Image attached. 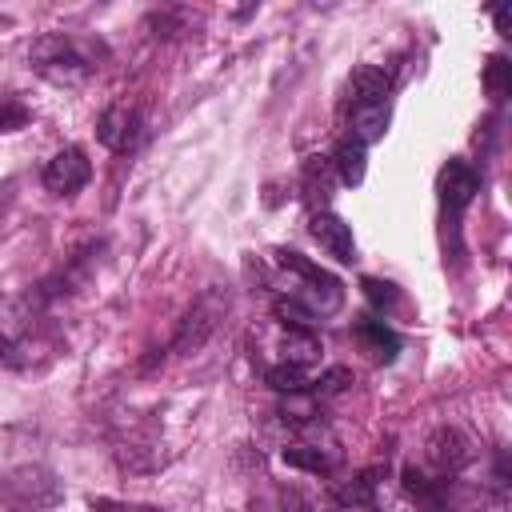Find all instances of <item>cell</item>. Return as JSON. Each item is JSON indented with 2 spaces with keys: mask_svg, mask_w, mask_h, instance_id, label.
<instances>
[{
  "mask_svg": "<svg viewBox=\"0 0 512 512\" xmlns=\"http://www.w3.org/2000/svg\"><path fill=\"white\" fill-rule=\"evenodd\" d=\"M28 64L52 84H84L96 72V52L64 32H44L32 40Z\"/></svg>",
  "mask_w": 512,
  "mask_h": 512,
  "instance_id": "obj_1",
  "label": "cell"
},
{
  "mask_svg": "<svg viewBox=\"0 0 512 512\" xmlns=\"http://www.w3.org/2000/svg\"><path fill=\"white\" fill-rule=\"evenodd\" d=\"M276 264H280L284 272H296V276L304 280V288L292 292V296H296L312 316H332V312L340 308L344 288H340V280H336L332 272H324L320 264H312L308 256H300V252H292V248H276Z\"/></svg>",
  "mask_w": 512,
  "mask_h": 512,
  "instance_id": "obj_2",
  "label": "cell"
},
{
  "mask_svg": "<svg viewBox=\"0 0 512 512\" xmlns=\"http://www.w3.org/2000/svg\"><path fill=\"white\" fill-rule=\"evenodd\" d=\"M0 496L12 504V508H32V512H44V508H56L64 500V488L60 480L40 468V464H24V468H12L4 480H0Z\"/></svg>",
  "mask_w": 512,
  "mask_h": 512,
  "instance_id": "obj_3",
  "label": "cell"
},
{
  "mask_svg": "<svg viewBox=\"0 0 512 512\" xmlns=\"http://www.w3.org/2000/svg\"><path fill=\"white\" fill-rule=\"evenodd\" d=\"M224 308H228V296H220L216 288L200 292V300L188 308V316H184V324H180L172 348H176V352H196V348H204V340L216 332Z\"/></svg>",
  "mask_w": 512,
  "mask_h": 512,
  "instance_id": "obj_4",
  "label": "cell"
},
{
  "mask_svg": "<svg viewBox=\"0 0 512 512\" xmlns=\"http://www.w3.org/2000/svg\"><path fill=\"white\" fill-rule=\"evenodd\" d=\"M140 132H144V116L132 104H108L96 120V140L108 152H120V156L140 144Z\"/></svg>",
  "mask_w": 512,
  "mask_h": 512,
  "instance_id": "obj_5",
  "label": "cell"
},
{
  "mask_svg": "<svg viewBox=\"0 0 512 512\" xmlns=\"http://www.w3.org/2000/svg\"><path fill=\"white\" fill-rule=\"evenodd\" d=\"M424 456H428V464H432L440 476H456L460 468H468V464H472L476 448H472V440H468L460 428L444 424V428H436V432L428 436Z\"/></svg>",
  "mask_w": 512,
  "mask_h": 512,
  "instance_id": "obj_6",
  "label": "cell"
},
{
  "mask_svg": "<svg viewBox=\"0 0 512 512\" xmlns=\"http://www.w3.org/2000/svg\"><path fill=\"white\" fill-rule=\"evenodd\" d=\"M88 176H92V164H88L84 148H76V144L60 148V152L44 164V188L56 192V196H72V192H80V188L88 184Z\"/></svg>",
  "mask_w": 512,
  "mask_h": 512,
  "instance_id": "obj_7",
  "label": "cell"
},
{
  "mask_svg": "<svg viewBox=\"0 0 512 512\" xmlns=\"http://www.w3.org/2000/svg\"><path fill=\"white\" fill-rule=\"evenodd\" d=\"M436 188H440L444 212H448V216H460V212L476 200V192H480V172H476L468 160H448V164L440 168V176H436Z\"/></svg>",
  "mask_w": 512,
  "mask_h": 512,
  "instance_id": "obj_8",
  "label": "cell"
},
{
  "mask_svg": "<svg viewBox=\"0 0 512 512\" xmlns=\"http://www.w3.org/2000/svg\"><path fill=\"white\" fill-rule=\"evenodd\" d=\"M308 232H312V240L328 252V256H336L340 264H352L356 260V240H352V224H344L336 212H312V220H308Z\"/></svg>",
  "mask_w": 512,
  "mask_h": 512,
  "instance_id": "obj_9",
  "label": "cell"
},
{
  "mask_svg": "<svg viewBox=\"0 0 512 512\" xmlns=\"http://www.w3.org/2000/svg\"><path fill=\"white\" fill-rule=\"evenodd\" d=\"M388 92H392V76H388L380 64H360V68H352V76H348V108H360V104H388Z\"/></svg>",
  "mask_w": 512,
  "mask_h": 512,
  "instance_id": "obj_10",
  "label": "cell"
},
{
  "mask_svg": "<svg viewBox=\"0 0 512 512\" xmlns=\"http://www.w3.org/2000/svg\"><path fill=\"white\" fill-rule=\"evenodd\" d=\"M352 336L360 340V348H364L376 364H388V360H396V352H400V336H396L384 320H376V316H356Z\"/></svg>",
  "mask_w": 512,
  "mask_h": 512,
  "instance_id": "obj_11",
  "label": "cell"
},
{
  "mask_svg": "<svg viewBox=\"0 0 512 512\" xmlns=\"http://www.w3.org/2000/svg\"><path fill=\"white\" fill-rule=\"evenodd\" d=\"M300 188H304L308 208H312V212H324L328 200H332V188H336L332 160H328V156H308V160H304V172H300Z\"/></svg>",
  "mask_w": 512,
  "mask_h": 512,
  "instance_id": "obj_12",
  "label": "cell"
},
{
  "mask_svg": "<svg viewBox=\"0 0 512 512\" xmlns=\"http://www.w3.org/2000/svg\"><path fill=\"white\" fill-rule=\"evenodd\" d=\"M388 120H392V108H388V104H360V108H348V128H352L348 140H356V144L368 148V144L384 140Z\"/></svg>",
  "mask_w": 512,
  "mask_h": 512,
  "instance_id": "obj_13",
  "label": "cell"
},
{
  "mask_svg": "<svg viewBox=\"0 0 512 512\" xmlns=\"http://www.w3.org/2000/svg\"><path fill=\"white\" fill-rule=\"evenodd\" d=\"M280 456H284L288 468H300V472H312V476H328L336 468V452H328L320 444H288Z\"/></svg>",
  "mask_w": 512,
  "mask_h": 512,
  "instance_id": "obj_14",
  "label": "cell"
},
{
  "mask_svg": "<svg viewBox=\"0 0 512 512\" xmlns=\"http://www.w3.org/2000/svg\"><path fill=\"white\" fill-rule=\"evenodd\" d=\"M376 476L380 468H364L356 476H348L340 488H336V508H372V496H376Z\"/></svg>",
  "mask_w": 512,
  "mask_h": 512,
  "instance_id": "obj_15",
  "label": "cell"
},
{
  "mask_svg": "<svg viewBox=\"0 0 512 512\" xmlns=\"http://www.w3.org/2000/svg\"><path fill=\"white\" fill-rule=\"evenodd\" d=\"M328 160H332V172H336L340 184L356 188V184L364 180V144H356V140H340V144L332 148Z\"/></svg>",
  "mask_w": 512,
  "mask_h": 512,
  "instance_id": "obj_16",
  "label": "cell"
},
{
  "mask_svg": "<svg viewBox=\"0 0 512 512\" xmlns=\"http://www.w3.org/2000/svg\"><path fill=\"white\" fill-rule=\"evenodd\" d=\"M280 348H284L288 364L308 368L320 356V336H316V328H284V344Z\"/></svg>",
  "mask_w": 512,
  "mask_h": 512,
  "instance_id": "obj_17",
  "label": "cell"
},
{
  "mask_svg": "<svg viewBox=\"0 0 512 512\" xmlns=\"http://www.w3.org/2000/svg\"><path fill=\"white\" fill-rule=\"evenodd\" d=\"M400 480H404V492H408L412 500H420V504L432 508V512L440 508V496H444V480H448V476H444V480H432V476H424L420 468H404Z\"/></svg>",
  "mask_w": 512,
  "mask_h": 512,
  "instance_id": "obj_18",
  "label": "cell"
},
{
  "mask_svg": "<svg viewBox=\"0 0 512 512\" xmlns=\"http://www.w3.org/2000/svg\"><path fill=\"white\" fill-rule=\"evenodd\" d=\"M264 380H268L276 392H288V396H296V392H308V388H312V376H308V368H300V364H288V360H280V364L264 368Z\"/></svg>",
  "mask_w": 512,
  "mask_h": 512,
  "instance_id": "obj_19",
  "label": "cell"
},
{
  "mask_svg": "<svg viewBox=\"0 0 512 512\" xmlns=\"http://www.w3.org/2000/svg\"><path fill=\"white\" fill-rule=\"evenodd\" d=\"M484 88H488V96L500 104V100H508V92H512V64L496 52V56H488V64H484Z\"/></svg>",
  "mask_w": 512,
  "mask_h": 512,
  "instance_id": "obj_20",
  "label": "cell"
},
{
  "mask_svg": "<svg viewBox=\"0 0 512 512\" xmlns=\"http://www.w3.org/2000/svg\"><path fill=\"white\" fill-rule=\"evenodd\" d=\"M436 512H484V504L472 488H460L456 480H444V496H440Z\"/></svg>",
  "mask_w": 512,
  "mask_h": 512,
  "instance_id": "obj_21",
  "label": "cell"
},
{
  "mask_svg": "<svg viewBox=\"0 0 512 512\" xmlns=\"http://www.w3.org/2000/svg\"><path fill=\"white\" fill-rule=\"evenodd\" d=\"M272 312H276V320H280L284 328H312V320H316V316H312V312H308L292 292H288V296H276Z\"/></svg>",
  "mask_w": 512,
  "mask_h": 512,
  "instance_id": "obj_22",
  "label": "cell"
},
{
  "mask_svg": "<svg viewBox=\"0 0 512 512\" xmlns=\"http://www.w3.org/2000/svg\"><path fill=\"white\" fill-rule=\"evenodd\" d=\"M28 120H32V112L24 100L0 96V132H20V128H28Z\"/></svg>",
  "mask_w": 512,
  "mask_h": 512,
  "instance_id": "obj_23",
  "label": "cell"
},
{
  "mask_svg": "<svg viewBox=\"0 0 512 512\" xmlns=\"http://www.w3.org/2000/svg\"><path fill=\"white\" fill-rule=\"evenodd\" d=\"M352 384V372L348 368H328V372H320L316 380H312V396H332V392H344Z\"/></svg>",
  "mask_w": 512,
  "mask_h": 512,
  "instance_id": "obj_24",
  "label": "cell"
},
{
  "mask_svg": "<svg viewBox=\"0 0 512 512\" xmlns=\"http://www.w3.org/2000/svg\"><path fill=\"white\" fill-rule=\"evenodd\" d=\"M360 288H364V296H368L376 308H392V304L400 300L396 284H388V280H376V276H364V280H360Z\"/></svg>",
  "mask_w": 512,
  "mask_h": 512,
  "instance_id": "obj_25",
  "label": "cell"
},
{
  "mask_svg": "<svg viewBox=\"0 0 512 512\" xmlns=\"http://www.w3.org/2000/svg\"><path fill=\"white\" fill-rule=\"evenodd\" d=\"M0 364H4V368H24V364H28L24 344H20L16 336H8L4 328H0Z\"/></svg>",
  "mask_w": 512,
  "mask_h": 512,
  "instance_id": "obj_26",
  "label": "cell"
},
{
  "mask_svg": "<svg viewBox=\"0 0 512 512\" xmlns=\"http://www.w3.org/2000/svg\"><path fill=\"white\" fill-rule=\"evenodd\" d=\"M492 24L500 36H512V4H496L492 8Z\"/></svg>",
  "mask_w": 512,
  "mask_h": 512,
  "instance_id": "obj_27",
  "label": "cell"
},
{
  "mask_svg": "<svg viewBox=\"0 0 512 512\" xmlns=\"http://www.w3.org/2000/svg\"><path fill=\"white\" fill-rule=\"evenodd\" d=\"M300 512H340V508H336V500H332V496H304Z\"/></svg>",
  "mask_w": 512,
  "mask_h": 512,
  "instance_id": "obj_28",
  "label": "cell"
}]
</instances>
